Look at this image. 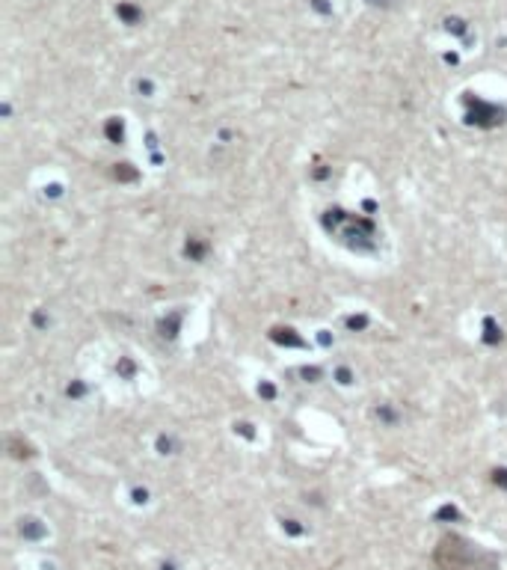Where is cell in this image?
<instances>
[{
	"label": "cell",
	"mask_w": 507,
	"mask_h": 570,
	"mask_svg": "<svg viewBox=\"0 0 507 570\" xmlns=\"http://www.w3.org/2000/svg\"><path fill=\"white\" fill-rule=\"evenodd\" d=\"M436 564L442 570H495V558L484 553L478 544L463 540L457 535H448L436 547Z\"/></svg>",
	"instance_id": "obj_1"
}]
</instances>
